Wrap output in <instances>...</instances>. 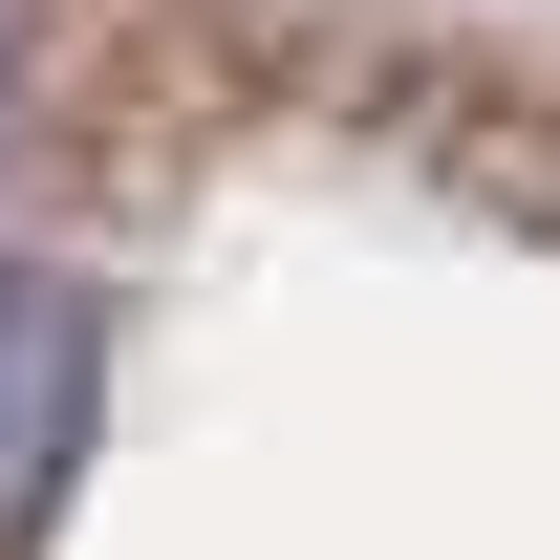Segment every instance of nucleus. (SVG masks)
<instances>
[{
  "instance_id": "nucleus-1",
  "label": "nucleus",
  "mask_w": 560,
  "mask_h": 560,
  "mask_svg": "<svg viewBox=\"0 0 560 560\" xmlns=\"http://www.w3.org/2000/svg\"><path fill=\"white\" fill-rule=\"evenodd\" d=\"M86 410H108V324H86V280L0 259V560L66 517V475H86Z\"/></svg>"
},
{
  "instance_id": "nucleus-2",
  "label": "nucleus",
  "mask_w": 560,
  "mask_h": 560,
  "mask_svg": "<svg viewBox=\"0 0 560 560\" xmlns=\"http://www.w3.org/2000/svg\"><path fill=\"white\" fill-rule=\"evenodd\" d=\"M0 151H22V0H0Z\"/></svg>"
}]
</instances>
